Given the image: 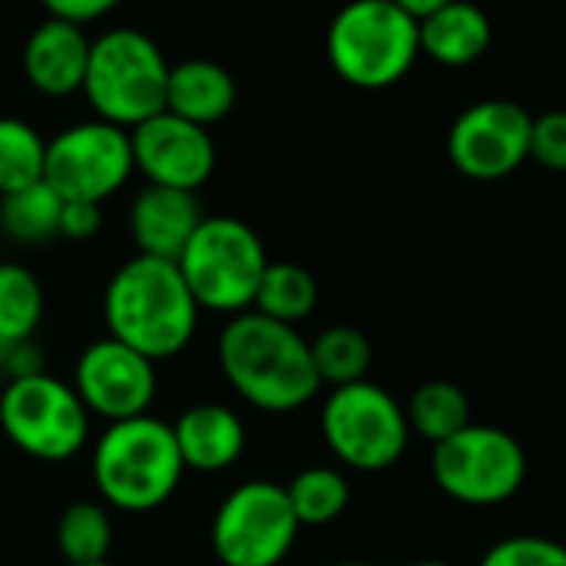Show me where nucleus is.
<instances>
[{"instance_id": "1", "label": "nucleus", "mask_w": 566, "mask_h": 566, "mask_svg": "<svg viewBox=\"0 0 566 566\" xmlns=\"http://www.w3.org/2000/svg\"><path fill=\"white\" fill-rule=\"evenodd\" d=\"M219 368L232 391L265 415H292L322 388L312 345L302 332L255 308L226 322L219 335Z\"/></svg>"}, {"instance_id": "13", "label": "nucleus", "mask_w": 566, "mask_h": 566, "mask_svg": "<svg viewBox=\"0 0 566 566\" xmlns=\"http://www.w3.org/2000/svg\"><path fill=\"white\" fill-rule=\"evenodd\" d=\"M73 388L90 415L106 418L109 424L129 421L149 415L156 401V361L106 335L76 358Z\"/></svg>"}, {"instance_id": "32", "label": "nucleus", "mask_w": 566, "mask_h": 566, "mask_svg": "<svg viewBox=\"0 0 566 566\" xmlns=\"http://www.w3.org/2000/svg\"><path fill=\"white\" fill-rule=\"evenodd\" d=\"M401 10H408L415 20H424L428 13H434V10H441L444 3H451V0H395Z\"/></svg>"}, {"instance_id": "27", "label": "nucleus", "mask_w": 566, "mask_h": 566, "mask_svg": "<svg viewBox=\"0 0 566 566\" xmlns=\"http://www.w3.org/2000/svg\"><path fill=\"white\" fill-rule=\"evenodd\" d=\"M46 139L17 116H0V196L43 179Z\"/></svg>"}, {"instance_id": "26", "label": "nucleus", "mask_w": 566, "mask_h": 566, "mask_svg": "<svg viewBox=\"0 0 566 566\" xmlns=\"http://www.w3.org/2000/svg\"><path fill=\"white\" fill-rule=\"evenodd\" d=\"M312 345V361L318 371V381L328 388L355 385L368 378L371 368V342L352 328V325H332L325 328Z\"/></svg>"}, {"instance_id": "22", "label": "nucleus", "mask_w": 566, "mask_h": 566, "mask_svg": "<svg viewBox=\"0 0 566 566\" xmlns=\"http://www.w3.org/2000/svg\"><path fill=\"white\" fill-rule=\"evenodd\" d=\"M315 305H318V285L308 269L295 262H269L252 302L255 312L285 325H298L315 312Z\"/></svg>"}, {"instance_id": "10", "label": "nucleus", "mask_w": 566, "mask_h": 566, "mask_svg": "<svg viewBox=\"0 0 566 566\" xmlns=\"http://www.w3.org/2000/svg\"><path fill=\"white\" fill-rule=\"evenodd\" d=\"M302 524L275 481L239 484L212 517V551L222 566H279L295 547Z\"/></svg>"}, {"instance_id": "11", "label": "nucleus", "mask_w": 566, "mask_h": 566, "mask_svg": "<svg viewBox=\"0 0 566 566\" xmlns=\"http://www.w3.org/2000/svg\"><path fill=\"white\" fill-rule=\"evenodd\" d=\"M133 139L129 129L106 119H86L60 129L46 143L43 179L63 199L106 202L133 176Z\"/></svg>"}, {"instance_id": "23", "label": "nucleus", "mask_w": 566, "mask_h": 566, "mask_svg": "<svg viewBox=\"0 0 566 566\" xmlns=\"http://www.w3.org/2000/svg\"><path fill=\"white\" fill-rule=\"evenodd\" d=\"M285 494L302 527H325L352 504V484L338 468H305L285 484Z\"/></svg>"}, {"instance_id": "15", "label": "nucleus", "mask_w": 566, "mask_h": 566, "mask_svg": "<svg viewBox=\"0 0 566 566\" xmlns=\"http://www.w3.org/2000/svg\"><path fill=\"white\" fill-rule=\"evenodd\" d=\"M90 36L80 23L46 17L23 46L27 83L43 96H70L83 90L90 63Z\"/></svg>"}, {"instance_id": "30", "label": "nucleus", "mask_w": 566, "mask_h": 566, "mask_svg": "<svg viewBox=\"0 0 566 566\" xmlns=\"http://www.w3.org/2000/svg\"><path fill=\"white\" fill-rule=\"evenodd\" d=\"M103 226V212L99 202H83V199H63V212H60V235L83 242L93 239Z\"/></svg>"}, {"instance_id": "12", "label": "nucleus", "mask_w": 566, "mask_h": 566, "mask_svg": "<svg viewBox=\"0 0 566 566\" xmlns=\"http://www.w3.org/2000/svg\"><path fill=\"white\" fill-rule=\"evenodd\" d=\"M531 123L534 116L514 99H481L454 119L448 156L468 179H504L531 159Z\"/></svg>"}, {"instance_id": "9", "label": "nucleus", "mask_w": 566, "mask_h": 566, "mask_svg": "<svg viewBox=\"0 0 566 566\" xmlns=\"http://www.w3.org/2000/svg\"><path fill=\"white\" fill-rule=\"evenodd\" d=\"M431 478L464 507H497L527 481L524 444L494 424H468L431 448Z\"/></svg>"}, {"instance_id": "14", "label": "nucleus", "mask_w": 566, "mask_h": 566, "mask_svg": "<svg viewBox=\"0 0 566 566\" xmlns=\"http://www.w3.org/2000/svg\"><path fill=\"white\" fill-rule=\"evenodd\" d=\"M129 139H133V163L153 186L196 192L216 172L212 133L169 109L133 126Z\"/></svg>"}, {"instance_id": "5", "label": "nucleus", "mask_w": 566, "mask_h": 566, "mask_svg": "<svg viewBox=\"0 0 566 566\" xmlns=\"http://www.w3.org/2000/svg\"><path fill=\"white\" fill-rule=\"evenodd\" d=\"M418 56V20L395 0H352L328 27V63L358 90L405 80Z\"/></svg>"}, {"instance_id": "35", "label": "nucleus", "mask_w": 566, "mask_h": 566, "mask_svg": "<svg viewBox=\"0 0 566 566\" xmlns=\"http://www.w3.org/2000/svg\"><path fill=\"white\" fill-rule=\"evenodd\" d=\"M66 566H113L109 560H99V564H66Z\"/></svg>"}, {"instance_id": "6", "label": "nucleus", "mask_w": 566, "mask_h": 566, "mask_svg": "<svg viewBox=\"0 0 566 566\" xmlns=\"http://www.w3.org/2000/svg\"><path fill=\"white\" fill-rule=\"evenodd\" d=\"M202 312H249L269 269L259 232L235 216H206L176 259Z\"/></svg>"}, {"instance_id": "2", "label": "nucleus", "mask_w": 566, "mask_h": 566, "mask_svg": "<svg viewBox=\"0 0 566 566\" xmlns=\"http://www.w3.org/2000/svg\"><path fill=\"white\" fill-rule=\"evenodd\" d=\"M199 312L179 265L139 252L113 272L103 295L109 335L153 361L176 358L192 342Z\"/></svg>"}, {"instance_id": "17", "label": "nucleus", "mask_w": 566, "mask_h": 566, "mask_svg": "<svg viewBox=\"0 0 566 566\" xmlns=\"http://www.w3.org/2000/svg\"><path fill=\"white\" fill-rule=\"evenodd\" d=\"M186 471L219 474L229 471L245 451V424L226 405H192L172 424Z\"/></svg>"}, {"instance_id": "7", "label": "nucleus", "mask_w": 566, "mask_h": 566, "mask_svg": "<svg viewBox=\"0 0 566 566\" xmlns=\"http://www.w3.org/2000/svg\"><path fill=\"white\" fill-rule=\"evenodd\" d=\"M322 438L345 468L378 474L405 458L411 428L405 405L365 378L328 391L322 405Z\"/></svg>"}, {"instance_id": "16", "label": "nucleus", "mask_w": 566, "mask_h": 566, "mask_svg": "<svg viewBox=\"0 0 566 566\" xmlns=\"http://www.w3.org/2000/svg\"><path fill=\"white\" fill-rule=\"evenodd\" d=\"M202 209L196 192L169 189V186H146L136 192L129 206V235L139 255H156L176 262L202 222Z\"/></svg>"}, {"instance_id": "4", "label": "nucleus", "mask_w": 566, "mask_h": 566, "mask_svg": "<svg viewBox=\"0 0 566 566\" xmlns=\"http://www.w3.org/2000/svg\"><path fill=\"white\" fill-rule=\"evenodd\" d=\"M169 63L153 36L113 27L90 43L83 96L96 119L133 129L166 109Z\"/></svg>"}, {"instance_id": "25", "label": "nucleus", "mask_w": 566, "mask_h": 566, "mask_svg": "<svg viewBox=\"0 0 566 566\" xmlns=\"http://www.w3.org/2000/svg\"><path fill=\"white\" fill-rule=\"evenodd\" d=\"M56 547L66 564H99L113 547L109 507L99 501H76L56 521Z\"/></svg>"}, {"instance_id": "8", "label": "nucleus", "mask_w": 566, "mask_h": 566, "mask_svg": "<svg viewBox=\"0 0 566 566\" xmlns=\"http://www.w3.org/2000/svg\"><path fill=\"white\" fill-rule=\"evenodd\" d=\"M0 431L36 461H70L90 434V411L70 381L20 371L0 388Z\"/></svg>"}, {"instance_id": "28", "label": "nucleus", "mask_w": 566, "mask_h": 566, "mask_svg": "<svg viewBox=\"0 0 566 566\" xmlns=\"http://www.w3.org/2000/svg\"><path fill=\"white\" fill-rule=\"evenodd\" d=\"M478 566H566V544L541 534H514L491 544Z\"/></svg>"}, {"instance_id": "19", "label": "nucleus", "mask_w": 566, "mask_h": 566, "mask_svg": "<svg viewBox=\"0 0 566 566\" xmlns=\"http://www.w3.org/2000/svg\"><path fill=\"white\" fill-rule=\"evenodd\" d=\"M235 80L226 66L212 60H182L169 66V83H166V109L196 123V126H212L226 119L235 106Z\"/></svg>"}, {"instance_id": "24", "label": "nucleus", "mask_w": 566, "mask_h": 566, "mask_svg": "<svg viewBox=\"0 0 566 566\" xmlns=\"http://www.w3.org/2000/svg\"><path fill=\"white\" fill-rule=\"evenodd\" d=\"M43 318V289L27 265L0 262V345H27Z\"/></svg>"}, {"instance_id": "20", "label": "nucleus", "mask_w": 566, "mask_h": 566, "mask_svg": "<svg viewBox=\"0 0 566 566\" xmlns=\"http://www.w3.org/2000/svg\"><path fill=\"white\" fill-rule=\"evenodd\" d=\"M60 212H63V196L46 179L0 196V229L7 232V239L20 245H43L56 239Z\"/></svg>"}, {"instance_id": "33", "label": "nucleus", "mask_w": 566, "mask_h": 566, "mask_svg": "<svg viewBox=\"0 0 566 566\" xmlns=\"http://www.w3.org/2000/svg\"><path fill=\"white\" fill-rule=\"evenodd\" d=\"M411 566H454V564H448V560H421V564H411Z\"/></svg>"}, {"instance_id": "3", "label": "nucleus", "mask_w": 566, "mask_h": 566, "mask_svg": "<svg viewBox=\"0 0 566 566\" xmlns=\"http://www.w3.org/2000/svg\"><path fill=\"white\" fill-rule=\"evenodd\" d=\"M172 424L139 415L113 421L93 448V484L106 507L146 514L163 507L182 481Z\"/></svg>"}, {"instance_id": "34", "label": "nucleus", "mask_w": 566, "mask_h": 566, "mask_svg": "<svg viewBox=\"0 0 566 566\" xmlns=\"http://www.w3.org/2000/svg\"><path fill=\"white\" fill-rule=\"evenodd\" d=\"M335 566H378V564H368V560H345V564H335Z\"/></svg>"}, {"instance_id": "29", "label": "nucleus", "mask_w": 566, "mask_h": 566, "mask_svg": "<svg viewBox=\"0 0 566 566\" xmlns=\"http://www.w3.org/2000/svg\"><path fill=\"white\" fill-rule=\"evenodd\" d=\"M531 159L554 172H566V109L544 113L531 123Z\"/></svg>"}, {"instance_id": "18", "label": "nucleus", "mask_w": 566, "mask_h": 566, "mask_svg": "<svg viewBox=\"0 0 566 566\" xmlns=\"http://www.w3.org/2000/svg\"><path fill=\"white\" fill-rule=\"evenodd\" d=\"M491 17L471 0H451L418 20L421 53L444 66H471L491 50Z\"/></svg>"}, {"instance_id": "21", "label": "nucleus", "mask_w": 566, "mask_h": 566, "mask_svg": "<svg viewBox=\"0 0 566 566\" xmlns=\"http://www.w3.org/2000/svg\"><path fill=\"white\" fill-rule=\"evenodd\" d=\"M408 428L431 448L471 424V398L454 381H424L405 405Z\"/></svg>"}, {"instance_id": "31", "label": "nucleus", "mask_w": 566, "mask_h": 566, "mask_svg": "<svg viewBox=\"0 0 566 566\" xmlns=\"http://www.w3.org/2000/svg\"><path fill=\"white\" fill-rule=\"evenodd\" d=\"M43 10L56 20H70V23H93L106 13H113L123 0H40Z\"/></svg>"}]
</instances>
